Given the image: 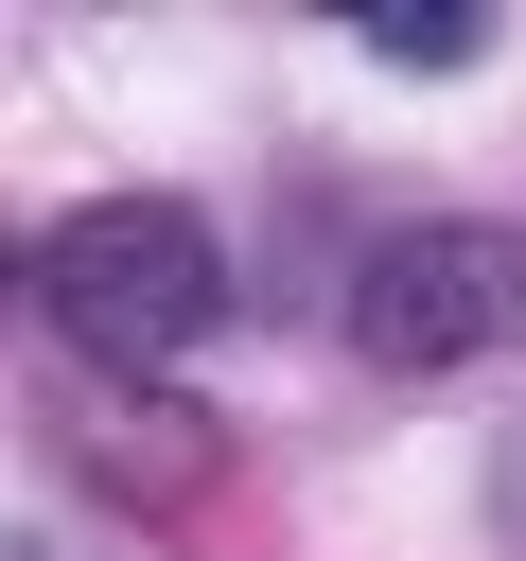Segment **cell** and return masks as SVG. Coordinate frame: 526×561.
<instances>
[{"instance_id": "2", "label": "cell", "mask_w": 526, "mask_h": 561, "mask_svg": "<svg viewBox=\"0 0 526 561\" xmlns=\"http://www.w3.org/2000/svg\"><path fill=\"white\" fill-rule=\"evenodd\" d=\"M351 351H368V368H473V351H526V245H508V228H403V245H368V280H351Z\"/></svg>"}, {"instance_id": "3", "label": "cell", "mask_w": 526, "mask_h": 561, "mask_svg": "<svg viewBox=\"0 0 526 561\" xmlns=\"http://www.w3.org/2000/svg\"><path fill=\"white\" fill-rule=\"evenodd\" d=\"M368 53H386V70H473V53H491V18H456V0H403V18H368Z\"/></svg>"}, {"instance_id": "4", "label": "cell", "mask_w": 526, "mask_h": 561, "mask_svg": "<svg viewBox=\"0 0 526 561\" xmlns=\"http://www.w3.org/2000/svg\"><path fill=\"white\" fill-rule=\"evenodd\" d=\"M18 561H35V543H18Z\"/></svg>"}, {"instance_id": "1", "label": "cell", "mask_w": 526, "mask_h": 561, "mask_svg": "<svg viewBox=\"0 0 526 561\" xmlns=\"http://www.w3.org/2000/svg\"><path fill=\"white\" fill-rule=\"evenodd\" d=\"M35 316H53L88 368H175V351H210V316H228V245H210V210H175V193L53 210V228H35Z\"/></svg>"}]
</instances>
